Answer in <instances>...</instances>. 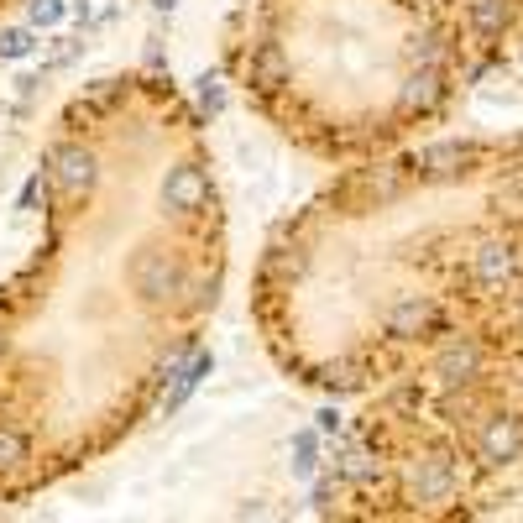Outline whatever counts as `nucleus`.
<instances>
[{"label": "nucleus", "instance_id": "obj_11", "mask_svg": "<svg viewBox=\"0 0 523 523\" xmlns=\"http://www.w3.org/2000/svg\"><path fill=\"white\" fill-rule=\"evenodd\" d=\"M210 372H215V356H210V351H194V361H189L184 372H178L173 393H168V414H178V408L189 403V393H194V388H199V382L210 377Z\"/></svg>", "mask_w": 523, "mask_h": 523}, {"label": "nucleus", "instance_id": "obj_16", "mask_svg": "<svg viewBox=\"0 0 523 523\" xmlns=\"http://www.w3.org/2000/svg\"><path fill=\"white\" fill-rule=\"evenodd\" d=\"M63 16H68V6H63V0H32V6H27L32 32H37V27H58Z\"/></svg>", "mask_w": 523, "mask_h": 523}, {"label": "nucleus", "instance_id": "obj_20", "mask_svg": "<svg viewBox=\"0 0 523 523\" xmlns=\"http://www.w3.org/2000/svg\"><path fill=\"white\" fill-rule=\"evenodd\" d=\"M314 419H320V424H314V429H320V435H340V414H335V408H320V414H314Z\"/></svg>", "mask_w": 523, "mask_h": 523}, {"label": "nucleus", "instance_id": "obj_10", "mask_svg": "<svg viewBox=\"0 0 523 523\" xmlns=\"http://www.w3.org/2000/svg\"><path fill=\"white\" fill-rule=\"evenodd\" d=\"M466 16L476 37H503L513 27V0H466Z\"/></svg>", "mask_w": 523, "mask_h": 523}, {"label": "nucleus", "instance_id": "obj_22", "mask_svg": "<svg viewBox=\"0 0 523 523\" xmlns=\"http://www.w3.org/2000/svg\"><path fill=\"white\" fill-rule=\"evenodd\" d=\"M518 320H523V309H518Z\"/></svg>", "mask_w": 523, "mask_h": 523}, {"label": "nucleus", "instance_id": "obj_15", "mask_svg": "<svg viewBox=\"0 0 523 523\" xmlns=\"http://www.w3.org/2000/svg\"><path fill=\"white\" fill-rule=\"evenodd\" d=\"M32 48H37L32 27H0V58H27Z\"/></svg>", "mask_w": 523, "mask_h": 523}, {"label": "nucleus", "instance_id": "obj_21", "mask_svg": "<svg viewBox=\"0 0 523 523\" xmlns=\"http://www.w3.org/2000/svg\"><path fill=\"white\" fill-rule=\"evenodd\" d=\"M178 6V0H152V11H173Z\"/></svg>", "mask_w": 523, "mask_h": 523}, {"label": "nucleus", "instance_id": "obj_2", "mask_svg": "<svg viewBox=\"0 0 523 523\" xmlns=\"http://www.w3.org/2000/svg\"><path fill=\"white\" fill-rule=\"evenodd\" d=\"M210 194H215V184L199 163H173L163 173V210L168 215H199L210 204Z\"/></svg>", "mask_w": 523, "mask_h": 523}, {"label": "nucleus", "instance_id": "obj_17", "mask_svg": "<svg viewBox=\"0 0 523 523\" xmlns=\"http://www.w3.org/2000/svg\"><path fill=\"white\" fill-rule=\"evenodd\" d=\"M79 21H84V27H100V21H110V16H116V0H79Z\"/></svg>", "mask_w": 523, "mask_h": 523}, {"label": "nucleus", "instance_id": "obj_1", "mask_svg": "<svg viewBox=\"0 0 523 523\" xmlns=\"http://www.w3.org/2000/svg\"><path fill=\"white\" fill-rule=\"evenodd\" d=\"M184 262L163 246H142V252L131 257V288L142 293L147 304H173L178 293H184Z\"/></svg>", "mask_w": 523, "mask_h": 523}, {"label": "nucleus", "instance_id": "obj_18", "mask_svg": "<svg viewBox=\"0 0 523 523\" xmlns=\"http://www.w3.org/2000/svg\"><path fill=\"white\" fill-rule=\"evenodd\" d=\"M42 189H48V178H42V168L21 184V199H16V210H37V199H42Z\"/></svg>", "mask_w": 523, "mask_h": 523}, {"label": "nucleus", "instance_id": "obj_7", "mask_svg": "<svg viewBox=\"0 0 523 523\" xmlns=\"http://www.w3.org/2000/svg\"><path fill=\"white\" fill-rule=\"evenodd\" d=\"M408 492H414L419 503H445V497L456 492V466H450L445 456L419 461L414 471H408Z\"/></svg>", "mask_w": 523, "mask_h": 523}, {"label": "nucleus", "instance_id": "obj_19", "mask_svg": "<svg viewBox=\"0 0 523 523\" xmlns=\"http://www.w3.org/2000/svg\"><path fill=\"white\" fill-rule=\"evenodd\" d=\"M199 105H204V110H225V89H220L210 74L199 79Z\"/></svg>", "mask_w": 523, "mask_h": 523}, {"label": "nucleus", "instance_id": "obj_14", "mask_svg": "<svg viewBox=\"0 0 523 523\" xmlns=\"http://www.w3.org/2000/svg\"><path fill=\"white\" fill-rule=\"evenodd\" d=\"M27 456H32L27 435H21V429H11V424H0V471H16Z\"/></svg>", "mask_w": 523, "mask_h": 523}, {"label": "nucleus", "instance_id": "obj_8", "mask_svg": "<svg viewBox=\"0 0 523 523\" xmlns=\"http://www.w3.org/2000/svg\"><path fill=\"white\" fill-rule=\"evenodd\" d=\"M429 325H435V304H429L424 293H403V299L388 309V330L403 335V340L408 335H424Z\"/></svg>", "mask_w": 523, "mask_h": 523}, {"label": "nucleus", "instance_id": "obj_9", "mask_svg": "<svg viewBox=\"0 0 523 523\" xmlns=\"http://www.w3.org/2000/svg\"><path fill=\"white\" fill-rule=\"evenodd\" d=\"M466 157H471L466 142H435V147H424V152L414 157V168H419L424 178H450V173H461Z\"/></svg>", "mask_w": 523, "mask_h": 523}, {"label": "nucleus", "instance_id": "obj_13", "mask_svg": "<svg viewBox=\"0 0 523 523\" xmlns=\"http://www.w3.org/2000/svg\"><path fill=\"white\" fill-rule=\"evenodd\" d=\"M288 466H293V476H299V482H309L314 471H320V429H299V435H293V445H288Z\"/></svg>", "mask_w": 523, "mask_h": 523}, {"label": "nucleus", "instance_id": "obj_5", "mask_svg": "<svg viewBox=\"0 0 523 523\" xmlns=\"http://www.w3.org/2000/svg\"><path fill=\"white\" fill-rule=\"evenodd\" d=\"M471 272H476V283L482 288H503V283H513L518 278V246L513 241H482L471 252Z\"/></svg>", "mask_w": 523, "mask_h": 523}, {"label": "nucleus", "instance_id": "obj_4", "mask_svg": "<svg viewBox=\"0 0 523 523\" xmlns=\"http://www.w3.org/2000/svg\"><path fill=\"white\" fill-rule=\"evenodd\" d=\"M48 178H53L63 194H84L89 184H95V152L79 147V142L48 147Z\"/></svg>", "mask_w": 523, "mask_h": 523}, {"label": "nucleus", "instance_id": "obj_6", "mask_svg": "<svg viewBox=\"0 0 523 523\" xmlns=\"http://www.w3.org/2000/svg\"><path fill=\"white\" fill-rule=\"evenodd\" d=\"M435 377L450 382V388H466V382L482 377V346L476 340H445L435 356Z\"/></svg>", "mask_w": 523, "mask_h": 523}, {"label": "nucleus", "instance_id": "obj_12", "mask_svg": "<svg viewBox=\"0 0 523 523\" xmlns=\"http://www.w3.org/2000/svg\"><path fill=\"white\" fill-rule=\"evenodd\" d=\"M440 74H435V68H419V74H408L403 79V110H429V105H435L440 100Z\"/></svg>", "mask_w": 523, "mask_h": 523}, {"label": "nucleus", "instance_id": "obj_3", "mask_svg": "<svg viewBox=\"0 0 523 523\" xmlns=\"http://www.w3.org/2000/svg\"><path fill=\"white\" fill-rule=\"evenodd\" d=\"M476 456L487 466H508L523 456V419L518 414H487L476 429Z\"/></svg>", "mask_w": 523, "mask_h": 523}]
</instances>
